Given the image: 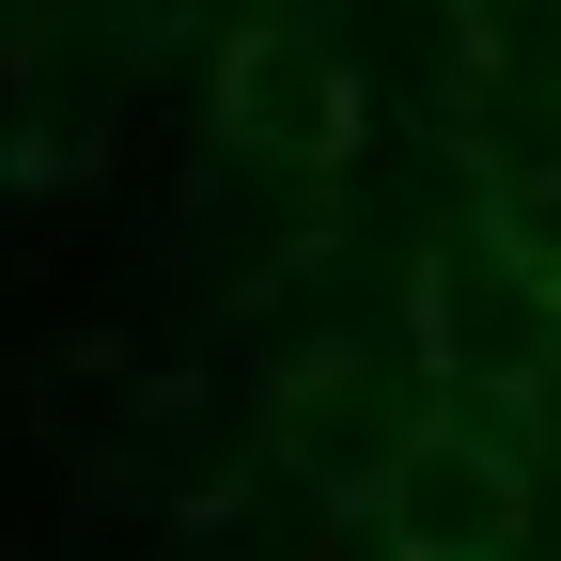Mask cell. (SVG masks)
Here are the masks:
<instances>
[{
  "instance_id": "cell-1",
  "label": "cell",
  "mask_w": 561,
  "mask_h": 561,
  "mask_svg": "<svg viewBox=\"0 0 561 561\" xmlns=\"http://www.w3.org/2000/svg\"><path fill=\"white\" fill-rule=\"evenodd\" d=\"M546 343H561V297H546V265H530L500 219L421 265V375H437L453 405H530Z\"/></svg>"
},
{
  "instance_id": "cell-2",
  "label": "cell",
  "mask_w": 561,
  "mask_h": 561,
  "mask_svg": "<svg viewBox=\"0 0 561 561\" xmlns=\"http://www.w3.org/2000/svg\"><path fill=\"white\" fill-rule=\"evenodd\" d=\"M234 140H280V157H328V140H343V110H359V94H343V62L312 47V32H265L250 62H234Z\"/></svg>"
}]
</instances>
